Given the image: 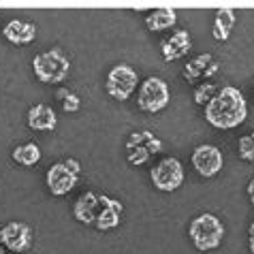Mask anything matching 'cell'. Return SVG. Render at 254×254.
Returning <instances> with one entry per match:
<instances>
[{"mask_svg": "<svg viewBox=\"0 0 254 254\" xmlns=\"http://www.w3.org/2000/svg\"><path fill=\"white\" fill-rule=\"evenodd\" d=\"M246 118H248V103L242 90L235 86H222L205 105V120L218 130L237 128Z\"/></svg>", "mask_w": 254, "mask_h": 254, "instance_id": "6da1fadb", "label": "cell"}, {"mask_svg": "<svg viewBox=\"0 0 254 254\" xmlns=\"http://www.w3.org/2000/svg\"><path fill=\"white\" fill-rule=\"evenodd\" d=\"M32 70L41 83H49V86L62 83L70 73V58L60 47H52L34 56Z\"/></svg>", "mask_w": 254, "mask_h": 254, "instance_id": "7a4b0ae2", "label": "cell"}, {"mask_svg": "<svg viewBox=\"0 0 254 254\" xmlns=\"http://www.w3.org/2000/svg\"><path fill=\"white\" fill-rule=\"evenodd\" d=\"M188 235L192 239L196 250H201V252L216 250L224 239V224L214 214H201L190 222Z\"/></svg>", "mask_w": 254, "mask_h": 254, "instance_id": "3957f363", "label": "cell"}, {"mask_svg": "<svg viewBox=\"0 0 254 254\" xmlns=\"http://www.w3.org/2000/svg\"><path fill=\"white\" fill-rule=\"evenodd\" d=\"M81 173V165L75 158H64L60 162H56L47 169L45 173V184L49 188V192L54 196H64L70 190L77 186V180H79Z\"/></svg>", "mask_w": 254, "mask_h": 254, "instance_id": "277c9868", "label": "cell"}, {"mask_svg": "<svg viewBox=\"0 0 254 254\" xmlns=\"http://www.w3.org/2000/svg\"><path fill=\"white\" fill-rule=\"evenodd\" d=\"M139 86V75L130 64H116L107 73L105 90L116 101H128Z\"/></svg>", "mask_w": 254, "mask_h": 254, "instance_id": "5b68a950", "label": "cell"}, {"mask_svg": "<svg viewBox=\"0 0 254 254\" xmlns=\"http://www.w3.org/2000/svg\"><path fill=\"white\" fill-rule=\"evenodd\" d=\"M171 101V92H169V86L165 79L160 77H147V79L141 83L139 88V109H143L145 114H158L162 111Z\"/></svg>", "mask_w": 254, "mask_h": 254, "instance_id": "8992f818", "label": "cell"}, {"mask_svg": "<svg viewBox=\"0 0 254 254\" xmlns=\"http://www.w3.org/2000/svg\"><path fill=\"white\" fill-rule=\"evenodd\" d=\"M160 152H162V141L150 130H137L126 141V158L135 167L145 165L150 156Z\"/></svg>", "mask_w": 254, "mask_h": 254, "instance_id": "52a82bcc", "label": "cell"}, {"mask_svg": "<svg viewBox=\"0 0 254 254\" xmlns=\"http://www.w3.org/2000/svg\"><path fill=\"white\" fill-rule=\"evenodd\" d=\"M150 178H152V184L156 186L162 192H173L182 186L184 182V167L178 158H162L158 160L154 169L150 171Z\"/></svg>", "mask_w": 254, "mask_h": 254, "instance_id": "ba28073f", "label": "cell"}, {"mask_svg": "<svg viewBox=\"0 0 254 254\" xmlns=\"http://www.w3.org/2000/svg\"><path fill=\"white\" fill-rule=\"evenodd\" d=\"M222 165H224L222 152L218 150L216 145L203 143L199 147H194L192 167H194V171L199 173L201 178H214V175H218L222 171Z\"/></svg>", "mask_w": 254, "mask_h": 254, "instance_id": "9c48e42d", "label": "cell"}, {"mask_svg": "<svg viewBox=\"0 0 254 254\" xmlns=\"http://www.w3.org/2000/svg\"><path fill=\"white\" fill-rule=\"evenodd\" d=\"M0 244L11 252H26L32 246V229L26 222H9L0 229Z\"/></svg>", "mask_w": 254, "mask_h": 254, "instance_id": "30bf717a", "label": "cell"}, {"mask_svg": "<svg viewBox=\"0 0 254 254\" xmlns=\"http://www.w3.org/2000/svg\"><path fill=\"white\" fill-rule=\"evenodd\" d=\"M218 70H220V62H218L211 54H201L196 58L188 60L184 64V70H182V77H184L186 83H194L199 79H209L214 77Z\"/></svg>", "mask_w": 254, "mask_h": 254, "instance_id": "8fae6325", "label": "cell"}, {"mask_svg": "<svg viewBox=\"0 0 254 254\" xmlns=\"http://www.w3.org/2000/svg\"><path fill=\"white\" fill-rule=\"evenodd\" d=\"M105 196L107 194H98V192H83L73 205V214L81 224L94 227L98 214L103 211L105 205Z\"/></svg>", "mask_w": 254, "mask_h": 254, "instance_id": "7c38bea8", "label": "cell"}, {"mask_svg": "<svg viewBox=\"0 0 254 254\" xmlns=\"http://www.w3.org/2000/svg\"><path fill=\"white\" fill-rule=\"evenodd\" d=\"M192 49V39H190L188 30H175L169 39L160 41V54L167 62H173L178 58H184Z\"/></svg>", "mask_w": 254, "mask_h": 254, "instance_id": "4fadbf2b", "label": "cell"}, {"mask_svg": "<svg viewBox=\"0 0 254 254\" xmlns=\"http://www.w3.org/2000/svg\"><path fill=\"white\" fill-rule=\"evenodd\" d=\"M58 124V116L56 111L49 107L45 103H39V105H32L28 109V126L37 132H52Z\"/></svg>", "mask_w": 254, "mask_h": 254, "instance_id": "5bb4252c", "label": "cell"}, {"mask_svg": "<svg viewBox=\"0 0 254 254\" xmlns=\"http://www.w3.org/2000/svg\"><path fill=\"white\" fill-rule=\"evenodd\" d=\"M2 34L13 45H30L34 37H37V26L30 22H24V19H11V22L4 26Z\"/></svg>", "mask_w": 254, "mask_h": 254, "instance_id": "9a60e30c", "label": "cell"}, {"mask_svg": "<svg viewBox=\"0 0 254 254\" xmlns=\"http://www.w3.org/2000/svg\"><path fill=\"white\" fill-rule=\"evenodd\" d=\"M122 211H124V205L111 196H105V205H103V211L98 214L96 218V224L94 227L98 231H114L120 227L122 222Z\"/></svg>", "mask_w": 254, "mask_h": 254, "instance_id": "2e32d148", "label": "cell"}, {"mask_svg": "<svg viewBox=\"0 0 254 254\" xmlns=\"http://www.w3.org/2000/svg\"><path fill=\"white\" fill-rule=\"evenodd\" d=\"M175 22H178V13L171 6H160V9H154L145 19V26L150 32H162L173 28Z\"/></svg>", "mask_w": 254, "mask_h": 254, "instance_id": "e0dca14e", "label": "cell"}, {"mask_svg": "<svg viewBox=\"0 0 254 254\" xmlns=\"http://www.w3.org/2000/svg\"><path fill=\"white\" fill-rule=\"evenodd\" d=\"M233 28H235V11L233 9H218L214 17V26H211V34L216 41H229Z\"/></svg>", "mask_w": 254, "mask_h": 254, "instance_id": "ac0fdd59", "label": "cell"}, {"mask_svg": "<svg viewBox=\"0 0 254 254\" xmlns=\"http://www.w3.org/2000/svg\"><path fill=\"white\" fill-rule=\"evenodd\" d=\"M13 160L22 167H34L37 162L41 160V147L37 143H24V145H17L13 150Z\"/></svg>", "mask_w": 254, "mask_h": 254, "instance_id": "d6986e66", "label": "cell"}, {"mask_svg": "<svg viewBox=\"0 0 254 254\" xmlns=\"http://www.w3.org/2000/svg\"><path fill=\"white\" fill-rule=\"evenodd\" d=\"M58 101L62 103V107H64V111L66 114H75V111H79V107H81V98L77 96L75 92H70V90H58Z\"/></svg>", "mask_w": 254, "mask_h": 254, "instance_id": "ffe728a7", "label": "cell"}, {"mask_svg": "<svg viewBox=\"0 0 254 254\" xmlns=\"http://www.w3.org/2000/svg\"><path fill=\"white\" fill-rule=\"evenodd\" d=\"M218 88L214 81H207V83H201L199 88L194 90V103L196 105H201V107H205V105L211 101V98L216 96V92H218Z\"/></svg>", "mask_w": 254, "mask_h": 254, "instance_id": "44dd1931", "label": "cell"}, {"mask_svg": "<svg viewBox=\"0 0 254 254\" xmlns=\"http://www.w3.org/2000/svg\"><path fill=\"white\" fill-rule=\"evenodd\" d=\"M239 158L246 162H254V139L250 135H244L239 139Z\"/></svg>", "mask_w": 254, "mask_h": 254, "instance_id": "7402d4cb", "label": "cell"}, {"mask_svg": "<svg viewBox=\"0 0 254 254\" xmlns=\"http://www.w3.org/2000/svg\"><path fill=\"white\" fill-rule=\"evenodd\" d=\"M248 248H250V254H254V222H250L248 227Z\"/></svg>", "mask_w": 254, "mask_h": 254, "instance_id": "603a6c76", "label": "cell"}, {"mask_svg": "<svg viewBox=\"0 0 254 254\" xmlns=\"http://www.w3.org/2000/svg\"><path fill=\"white\" fill-rule=\"evenodd\" d=\"M246 192H248V199H250V203L254 205V178L248 182V186H246Z\"/></svg>", "mask_w": 254, "mask_h": 254, "instance_id": "cb8c5ba5", "label": "cell"}, {"mask_svg": "<svg viewBox=\"0 0 254 254\" xmlns=\"http://www.w3.org/2000/svg\"><path fill=\"white\" fill-rule=\"evenodd\" d=\"M0 254H4V246L2 244H0Z\"/></svg>", "mask_w": 254, "mask_h": 254, "instance_id": "d4e9b609", "label": "cell"}, {"mask_svg": "<svg viewBox=\"0 0 254 254\" xmlns=\"http://www.w3.org/2000/svg\"><path fill=\"white\" fill-rule=\"evenodd\" d=\"M250 137H252V139H254V130H252V132H250Z\"/></svg>", "mask_w": 254, "mask_h": 254, "instance_id": "484cf974", "label": "cell"}]
</instances>
